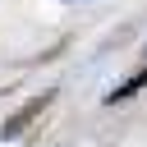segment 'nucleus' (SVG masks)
Instances as JSON below:
<instances>
[{
  "label": "nucleus",
  "instance_id": "f03ea898",
  "mask_svg": "<svg viewBox=\"0 0 147 147\" xmlns=\"http://www.w3.org/2000/svg\"><path fill=\"white\" fill-rule=\"evenodd\" d=\"M142 83H147V69H142V74H138V78H129V83H124V87H115V92H110V106H115V101H124V96H133V92H138V87H142Z\"/></svg>",
  "mask_w": 147,
  "mask_h": 147
},
{
  "label": "nucleus",
  "instance_id": "f257e3e1",
  "mask_svg": "<svg viewBox=\"0 0 147 147\" xmlns=\"http://www.w3.org/2000/svg\"><path fill=\"white\" fill-rule=\"evenodd\" d=\"M41 106H46V101H32V106H28V110H23V115H18V119H9V124H5V129H0V138H14V133H18V129H23V124H28V119H32V115H37V110H41Z\"/></svg>",
  "mask_w": 147,
  "mask_h": 147
}]
</instances>
